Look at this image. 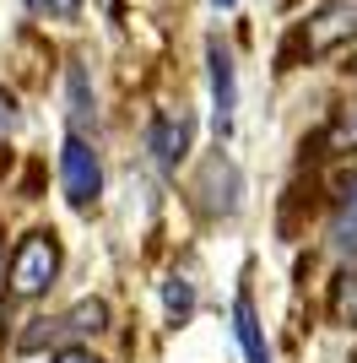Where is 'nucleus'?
<instances>
[{
    "mask_svg": "<svg viewBox=\"0 0 357 363\" xmlns=\"http://www.w3.org/2000/svg\"><path fill=\"white\" fill-rule=\"evenodd\" d=\"M55 277H60V244H55V233H28V239L11 250V266H6L11 293H16V298H38V293H49Z\"/></svg>",
    "mask_w": 357,
    "mask_h": 363,
    "instance_id": "nucleus-1",
    "label": "nucleus"
},
{
    "mask_svg": "<svg viewBox=\"0 0 357 363\" xmlns=\"http://www.w3.org/2000/svg\"><path fill=\"white\" fill-rule=\"evenodd\" d=\"M60 184H65V201H71V206H81V212L103 196V163H98L92 141L76 136V130L65 136V147H60Z\"/></svg>",
    "mask_w": 357,
    "mask_h": 363,
    "instance_id": "nucleus-2",
    "label": "nucleus"
},
{
    "mask_svg": "<svg viewBox=\"0 0 357 363\" xmlns=\"http://www.w3.org/2000/svg\"><path fill=\"white\" fill-rule=\"evenodd\" d=\"M303 38H309V55H325V49L357 38V0H325V6L309 16Z\"/></svg>",
    "mask_w": 357,
    "mask_h": 363,
    "instance_id": "nucleus-3",
    "label": "nucleus"
},
{
    "mask_svg": "<svg viewBox=\"0 0 357 363\" xmlns=\"http://www.w3.org/2000/svg\"><path fill=\"white\" fill-rule=\"evenodd\" d=\"M190 141H195V114L190 108H163L157 120H152V157L163 168H178L184 163V152H190Z\"/></svg>",
    "mask_w": 357,
    "mask_h": 363,
    "instance_id": "nucleus-4",
    "label": "nucleus"
},
{
    "mask_svg": "<svg viewBox=\"0 0 357 363\" xmlns=\"http://www.w3.org/2000/svg\"><path fill=\"white\" fill-rule=\"evenodd\" d=\"M206 65H211V104H217V130L233 125L238 108V76H233V55L222 44H206Z\"/></svg>",
    "mask_w": 357,
    "mask_h": 363,
    "instance_id": "nucleus-5",
    "label": "nucleus"
},
{
    "mask_svg": "<svg viewBox=\"0 0 357 363\" xmlns=\"http://www.w3.org/2000/svg\"><path fill=\"white\" fill-rule=\"evenodd\" d=\"M233 336H238V347H244V363H271V342H266V325L254 315L249 293L233 298Z\"/></svg>",
    "mask_w": 357,
    "mask_h": 363,
    "instance_id": "nucleus-6",
    "label": "nucleus"
},
{
    "mask_svg": "<svg viewBox=\"0 0 357 363\" xmlns=\"http://www.w3.org/2000/svg\"><path fill=\"white\" fill-rule=\"evenodd\" d=\"M108 331V303L103 298H81L60 315V336H103Z\"/></svg>",
    "mask_w": 357,
    "mask_h": 363,
    "instance_id": "nucleus-7",
    "label": "nucleus"
},
{
    "mask_svg": "<svg viewBox=\"0 0 357 363\" xmlns=\"http://www.w3.org/2000/svg\"><path fill=\"white\" fill-rule=\"evenodd\" d=\"M330 250L357 260V184L346 190V201L336 206V217H330Z\"/></svg>",
    "mask_w": 357,
    "mask_h": 363,
    "instance_id": "nucleus-8",
    "label": "nucleus"
},
{
    "mask_svg": "<svg viewBox=\"0 0 357 363\" xmlns=\"http://www.w3.org/2000/svg\"><path fill=\"white\" fill-rule=\"evenodd\" d=\"M65 98H71V125H76V136H81V125L98 120L92 87H87V65H71V71H65Z\"/></svg>",
    "mask_w": 357,
    "mask_h": 363,
    "instance_id": "nucleus-9",
    "label": "nucleus"
},
{
    "mask_svg": "<svg viewBox=\"0 0 357 363\" xmlns=\"http://www.w3.org/2000/svg\"><path fill=\"white\" fill-rule=\"evenodd\" d=\"M325 147L330 152H357V104H341L325 125Z\"/></svg>",
    "mask_w": 357,
    "mask_h": 363,
    "instance_id": "nucleus-10",
    "label": "nucleus"
},
{
    "mask_svg": "<svg viewBox=\"0 0 357 363\" xmlns=\"http://www.w3.org/2000/svg\"><path fill=\"white\" fill-rule=\"evenodd\" d=\"M163 303H168V320H190L195 315V282L190 277H168V288H163Z\"/></svg>",
    "mask_w": 357,
    "mask_h": 363,
    "instance_id": "nucleus-11",
    "label": "nucleus"
},
{
    "mask_svg": "<svg viewBox=\"0 0 357 363\" xmlns=\"http://www.w3.org/2000/svg\"><path fill=\"white\" fill-rule=\"evenodd\" d=\"M55 342H60V320H33V331L16 336L22 352H44V347H55Z\"/></svg>",
    "mask_w": 357,
    "mask_h": 363,
    "instance_id": "nucleus-12",
    "label": "nucleus"
},
{
    "mask_svg": "<svg viewBox=\"0 0 357 363\" xmlns=\"http://www.w3.org/2000/svg\"><path fill=\"white\" fill-rule=\"evenodd\" d=\"M330 309H336L341 325H357V266L341 277V288H336V303H330Z\"/></svg>",
    "mask_w": 357,
    "mask_h": 363,
    "instance_id": "nucleus-13",
    "label": "nucleus"
},
{
    "mask_svg": "<svg viewBox=\"0 0 357 363\" xmlns=\"http://www.w3.org/2000/svg\"><path fill=\"white\" fill-rule=\"evenodd\" d=\"M38 16H55V22H71L76 11H81V0H28Z\"/></svg>",
    "mask_w": 357,
    "mask_h": 363,
    "instance_id": "nucleus-14",
    "label": "nucleus"
},
{
    "mask_svg": "<svg viewBox=\"0 0 357 363\" xmlns=\"http://www.w3.org/2000/svg\"><path fill=\"white\" fill-rule=\"evenodd\" d=\"M49 363H98V358H92L87 347H60V352H55Z\"/></svg>",
    "mask_w": 357,
    "mask_h": 363,
    "instance_id": "nucleus-15",
    "label": "nucleus"
},
{
    "mask_svg": "<svg viewBox=\"0 0 357 363\" xmlns=\"http://www.w3.org/2000/svg\"><path fill=\"white\" fill-rule=\"evenodd\" d=\"M0 125H11V98L0 92Z\"/></svg>",
    "mask_w": 357,
    "mask_h": 363,
    "instance_id": "nucleus-16",
    "label": "nucleus"
},
{
    "mask_svg": "<svg viewBox=\"0 0 357 363\" xmlns=\"http://www.w3.org/2000/svg\"><path fill=\"white\" fill-rule=\"evenodd\" d=\"M211 6H217V11H233V6H238V0H211Z\"/></svg>",
    "mask_w": 357,
    "mask_h": 363,
    "instance_id": "nucleus-17",
    "label": "nucleus"
},
{
    "mask_svg": "<svg viewBox=\"0 0 357 363\" xmlns=\"http://www.w3.org/2000/svg\"><path fill=\"white\" fill-rule=\"evenodd\" d=\"M352 363H357V358H352Z\"/></svg>",
    "mask_w": 357,
    "mask_h": 363,
    "instance_id": "nucleus-18",
    "label": "nucleus"
}]
</instances>
